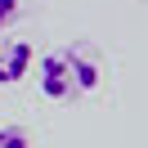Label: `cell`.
<instances>
[{"instance_id":"obj_1","label":"cell","mask_w":148,"mask_h":148,"mask_svg":"<svg viewBox=\"0 0 148 148\" xmlns=\"http://www.w3.org/2000/svg\"><path fill=\"white\" fill-rule=\"evenodd\" d=\"M36 81H40V94L54 99V103L76 99V81H72V67H67V49H49V54H40Z\"/></svg>"},{"instance_id":"obj_2","label":"cell","mask_w":148,"mask_h":148,"mask_svg":"<svg viewBox=\"0 0 148 148\" xmlns=\"http://www.w3.org/2000/svg\"><path fill=\"white\" fill-rule=\"evenodd\" d=\"M32 67V45L27 40H0V85H18Z\"/></svg>"},{"instance_id":"obj_3","label":"cell","mask_w":148,"mask_h":148,"mask_svg":"<svg viewBox=\"0 0 148 148\" xmlns=\"http://www.w3.org/2000/svg\"><path fill=\"white\" fill-rule=\"evenodd\" d=\"M67 67H72V81H76V94H85V90H94L99 85V58L90 54V49H67Z\"/></svg>"},{"instance_id":"obj_4","label":"cell","mask_w":148,"mask_h":148,"mask_svg":"<svg viewBox=\"0 0 148 148\" xmlns=\"http://www.w3.org/2000/svg\"><path fill=\"white\" fill-rule=\"evenodd\" d=\"M0 148H27V130H18V126H0Z\"/></svg>"},{"instance_id":"obj_5","label":"cell","mask_w":148,"mask_h":148,"mask_svg":"<svg viewBox=\"0 0 148 148\" xmlns=\"http://www.w3.org/2000/svg\"><path fill=\"white\" fill-rule=\"evenodd\" d=\"M14 18H18V0H0V32L9 27Z\"/></svg>"}]
</instances>
